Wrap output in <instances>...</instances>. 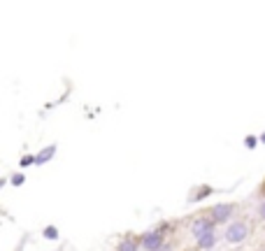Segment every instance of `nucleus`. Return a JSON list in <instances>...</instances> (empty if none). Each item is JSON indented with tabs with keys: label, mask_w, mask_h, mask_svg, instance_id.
<instances>
[{
	"label": "nucleus",
	"mask_w": 265,
	"mask_h": 251,
	"mask_svg": "<svg viewBox=\"0 0 265 251\" xmlns=\"http://www.w3.org/2000/svg\"><path fill=\"white\" fill-rule=\"evenodd\" d=\"M33 163H35V156H23V158H21V165H23V167L33 165Z\"/></svg>",
	"instance_id": "obj_12"
},
{
	"label": "nucleus",
	"mask_w": 265,
	"mask_h": 251,
	"mask_svg": "<svg viewBox=\"0 0 265 251\" xmlns=\"http://www.w3.org/2000/svg\"><path fill=\"white\" fill-rule=\"evenodd\" d=\"M53 154H56V144H49V146H44L42 151H37V156H35V163L37 165H44L47 161H52Z\"/></svg>",
	"instance_id": "obj_5"
},
{
	"label": "nucleus",
	"mask_w": 265,
	"mask_h": 251,
	"mask_svg": "<svg viewBox=\"0 0 265 251\" xmlns=\"http://www.w3.org/2000/svg\"><path fill=\"white\" fill-rule=\"evenodd\" d=\"M160 251H170V247H168V249H165V247H163V249H160Z\"/></svg>",
	"instance_id": "obj_15"
},
{
	"label": "nucleus",
	"mask_w": 265,
	"mask_h": 251,
	"mask_svg": "<svg viewBox=\"0 0 265 251\" xmlns=\"http://www.w3.org/2000/svg\"><path fill=\"white\" fill-rule=\"evenodd\" d=\"M210 193H212V188H210V186H202V188H198V193H193L191 200H200V196H210Z\"/></svg>",
	"instance_id": "obj_9"
},
{
	"label": "nucleus",
	"mask_w": 265,
	"mask_h": 251,
	"mask_svg": "<svg viewBox=\"0 0 265 251\" xmlns=\"http://www.w3.org/2000/svg\"><path fill=\"white\" fill-rule=\"evenodd\" d=\"M19 251H21V249H19Z\"/></svg>",
	"instance_id": "obj_16"
},
{
	"label": "nucleus",
	"mask_w": 265,
	"mask_h": 251,
	"mask_svg": "<svg viewBox=\"0 0 265 251\" xmlns=\"http://www.w3.org/2000/svg\"><path fill=\"white\" fill-rule=\"evenodd\" d=\"M142 247H144L147 251H160L163 249V235H160L159 230L147 233V235L142 237Z\"/></svg>",
	"instance_id": "obj_2"
},
{
	"label": "nucleus",
	"mask_w": 265,
	"mask_h": 251,
	"mask_svg": "<svg viewBox=\"0 0 265 251\" xmlns=\"http://www.w3.org/2000/svg\"><path fill=\"white\" fill-rule=\"evenodd\" d=\"M261 142H263V144H265V133H263V135H261Z\"/></svg>",
	"instance_id": "obj_14"
},
{
	"label": "nucleus",
	"mask_w": 265,
	"mask_h": 251,
	"mask_svg": "<svg viewBox=\"0 0 265 251\" xmlns=\"http://www.w3.org/2000/svg\"><path fill=\"white\" fill-rule=\"evenodd\" d=\"M23 181H26V177H23V175H12V184H14V186H21Z\"/></svg>",
	"instance_id": "obj_10"
},
{
	"label": "nucleus",
	"mask_w": 265,
	"mask_h": 251,
	"mask_svg": "<svg viewBox=\"0 0 265 251\" xmlns=\"http://www.w3.org/2000/svg\"><path fill=\"white\" fill-rule=\"evenodd\" d=\"M44 237H47V240H56V237H58V228L47 226V228H44Z\"/></svg>",
	"instance_id": "obj_8"
},
{
	"label": "nucleus",
	"mask_w": 265,
	"mask_h": 251,
	"mask_svg": "<svg viewBox=\"0 0 265 251\" xmlns=\"http://www.w3.org/2000/svg\"><path fill=\"white\" fill-rule=\"evenodd\" d=\"M119 251H138V242L130 240V237H126V240L119 244Z\"/></svg>",
	"instance_id": "obj_7"
},
{
	"label": "nucleus",
	"mask_w": 265,
	"mask_h": 251,
	"mask_svg": "<svg viewBox=\"0 0 265 251\" xmlns=\"http://www.w3.org/2000/svg\"><path fill=\"white\" fill-rule=\"evenodd\" d=\"M258 214H261V219H265V202H261V207H258Z\"/></svg>",
	"instance_id": "obj_13"
},
{
	"label": "nucleus",
	"mask_w": 265,
	"mask_h": 251,
	"mask_svg": "<svg viewBox=\"0 0 265 251\" xmlns=\"http://www.w3.org/2000/svg\"><path fill=\"white\" fill-rule=\"evenodd\" d=\"M244 144L249 146V149H254V146H256V137L254 135H247V137H244Z\"/></svg>",
	"instance_id": "obj_11"
},
{
	"label": "nucleus",
	"mask_w": 265,
	"mask_h": 251,
	"mask_svg": "<svg viewBox=\"0 0 265 251\" xmlns=\"http://www.w3.org/2000/svg\"><path fill=\"white\" fill-rule=\"evenodd\" d=\"M233 214V205L230 202H223V205H214L212 207V221L214 223H223V221L230 219Z\"/></svg>",
	"instance_id": "obj_3"
},
{
	"label": "nucleus",
	"mask_w": 265,
	"mask_h": 251,
	"mask_svg": "<svg viewBox=\"0 0 265 251\" xmlns=\"http://www.w3.org/2000/svg\"><path fill=\"white\" fill-rule=\"evenodd\" d=\"M212 228H214V221H212V219H205V216H200V219L193 221L191 233H193V237H198V240H200L202 235H205V233H210Z\"/></svg>",
	"instance_id": "obj_4"
},
{
	"label": "nucleus",
	"mask_w": 265,
	"mask_h": 251,
	"mask_svg": "<svg viewBox=\"0 0 265 251\" xmlns=\"http://www.w3.org/2000/svg\"><path fill=\"white\" fill-rule=\"evenodd\" d=\"M214 242H216V237H214V230H210V233H205L200 240H198V244H200L202 249H212Z\"/></svg>",
	"instance_id": "obj_6"
},
{
	"label": "nucleus",
	"mask_w": 265,
	"mask_h": 251,
	"mask_svg": "<svg viewBox=\"0 0 265 251\" xmlns=\"http://www.w3.org/2000/svg\"><path fill=\"white\" fill-rule=\"evenodd\" d=\"M247 235H249V228H247V223H242V221H235V223H230L226 228V242H230V244L244 242Z\"/></svg>",
	"instance_id": "obj_1"
}]
</instances>
